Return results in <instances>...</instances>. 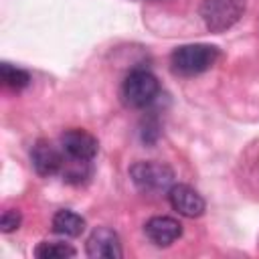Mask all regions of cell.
<instances>
[{
  "mask_svg": "<svg viewBox=\"0 0 259 259\" xmlns=\"http://www.w3.org/2000/svg\"><path fill=\"white\" fill-rule=\"evenodd\" d=\"M219 59V49L206 42L180 45L170 53V67L180 77H194L208 71Z\"/></svg>",
  "mask_w": 259,
  "mask_h": 259,
  "instance_id": "obj_1",
  "label": "cell"
},
{
  "mask_svg": "<svg viewBox=\"0 0 259 259\" xmlns=\"http://www.w3.org/2000/svg\"><path fill=\"white\" fill-rule=\"evenodd\" d=\"M34 255L38 259H67V257H75L77 249L63 241H42L34 247Z\"/></svg>",
  "mask_w": 259,
  "mask_h": 259,
  "instance_id": "obj_11",
  "label": "cell"
},
{
  "mask_svg": "<svg viewBox=\"0 0 259 259\" xmlns=\"http://www.w3.org/2000/svg\"><path fill=\"white\" fill-rule=\"evenodd\" d=\"M160 93V83L156 75H152L146 69H134L125 75L121 83V101L127 107H146L156 101Z\"/></svg>",
  "mask_w": 259,
  "mask_h": 259,
  "instance_id": "obj_4",
  "label": "cell"
},
{
  "mask_svg": "<svg viewBox=\"0 0 259 259\" xmlns=\"http://www.w3.org/2000/svg\"><path fill=\"white\" fill-rule=\"evenodd\" d=\"M20 223H22L20 210H18V208H6V210L2 212V217H0V231L8 235V233L16 231V229L20 227Z\"/></svg>",
  "mask_w": 259,
  "mask_h": 259,
  "instance_id": "obj_13",
  "label": "cell"
},
{
  "mask_svg": "<svg viewBox=\"0 0 259 259\" xmlns=\"http://www.w3.org/2000/svg\"><path fill=\"white\" fill-rule=\"evenodd\" d=\"M61 150L71 160L91 162L97 156V152H99V142L89 132L79 130V127H73V130H67L61 136Z\"/></svg>",
  "mask_w": 259,
  "mask_h": 259,
  "instance_id": "obj_6",
  "label": "cell"
},
{
  "mask_svg": "<svg viewBox=\"0 0 259 259\" xmlns=\"http://www.w3.org/2000/svg\"><path fill=\"white\" fill-rule=\"evenodd\" d=\"M53 231L63 237H79L85 231V219L75 210L61 208L53 214Z\"/></svg>",
  "mask_w": 259,
  "mask_h": 259,
  "instance_id": "obj_10",
  "label": "cell"
},
{
  "mask_svg": "<svg viewBox=\"0 0 259 259\" xmlns=\"http://www.w3.org/2000/svg\"><path fill=\"white\" fill-rule=\"evenodd\" d=\"M65 152L49 140H36L30 150V164L38 176H53L65 166Z\"/></svg>",
  "mask_w": 259,
  "mask_h": 259,
  "instance_id": "obj_7",
  "label": "cell"
},
{
  "mask_svg": "<svg viewBox=\"0 0 259 259\" xmlns=\"http://www.w3.org/2000/svg\"><path fill=\"white\" fill-rule=\"evenodd\" d=\"M85 253L91 259H121L119 235L109 227H97L85 241Z\"/></svg>",
  "mask_w": 259,
  "mask_h": 259,
  "instance_id": "obj_5",
  "label": "cell"
},
{
  "mask_svg": "<svg viewBox=\"0 0 259 259\" xmlns=\"http://www.w3.org/2000/svg\"><path fill=\"white\" fill-rule=\"evenodd\" d=\"M144 235L156 247H170L174 241L182 237V225L174 217H152L144 225Z\"/></svg>",
  "mask_w": 259,
  "mask_h": 259,
  "instance_id": "obj_9",
  "label": "cell"
},
{
  "mask_svg": "<svg viewBox=\"0 0 259 259\" xmlns=\"http://www.w3.org/2000/svg\"><path fill=\"white\" fill-rule=\"evenodd\" d=\"M130 178L134 186L144 194L168 192L174 184V170L164 162L140 160L130 166Z\"/></svg>",
  "mask_w": 259,
  "mask_h": 259,
  "instance_id": "obj_2",
  "label": "cell"
},
{
  "mask_svg": "<svg viewBox=\"0 0 259 259\" xmlns=\"http://www.w3.org/2000/svg\"><path fill=\"white\" fill-rule=\"evenodd\" d=\"M245 0H202L198 12L206 30L219 34L233 28L245 14Z\"/></svg>",
  "mask_w": 259,
  "mask_h": 259,
  "instance_id": "obj_3",
  "label": "cell"
},
{
  "mask_svg": "<svg viewBox=\"0 0 259 259\" xmlns=\"http://www.w3.org/2000/svg\"><path fill=\"white\" fill-rule=\"evenodd\" d=\"M0 77H2V83L14 91H20L24 87H28L30 83V75L28 71L20 69V67H14L10 63H2L0 65Z\"/></svg>",
  "mask_w": 259,
  "mask_h": 259,
  "instance_id": "obj_12",
  "label": "cell"
},
{
  "mask_svg": "<svg viewBox=\"0 0 259 259\" xmlns=\"http://www.w3.org/2000/svg\"><path fill=\"white\" fill-rule=\"evenodd\" d=\"M168 202L178 214L186 219H196L206 210L202 194L190 184H172V188L168 190Z\"/></svg>",
  "mask_w": 259,
  "mask_h": 259,
  "instance_id": "obj_8",
  "label": "cell"
}]
</instances>
